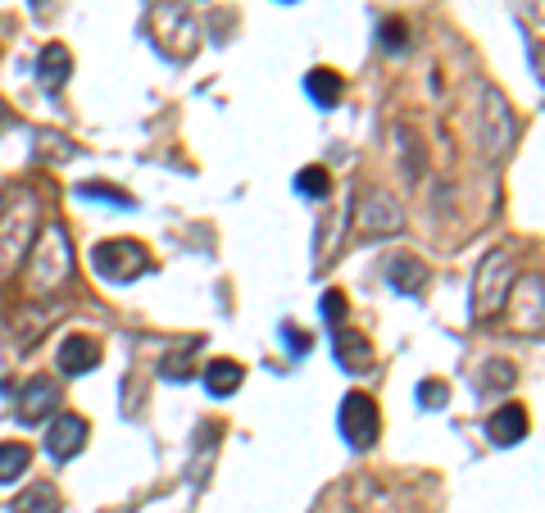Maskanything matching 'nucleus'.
Here are the masks:
<instances>
[{
	"label": "nucleus",
	"instance_id": "obj_18",
	"mask_svg": "<svg viewBox=\"0 0 545 513\" xmlns=\"http://www.w3.org/2000/svg\"><path fill=\"white\" fill-rule=\"evenodd\" d=\"M10 513H60V491H55L50 482H32L28 491L14 495Z\"/></svg>",
	"mask_w": 545,
	"mask_h": 513
},
{
	"label": "nucleus",
	"instance_id": "obj_19",
	"mask_svg": "<svg viewBox=\"0 0 545 513\" xmlns=\"http://www.w3.org/2000/svg\"><path fill=\"white\" fill-rule=\"evenodd\" d=\"M32 464V450L23 441H0V486H10L19 482L23 473H28Z\"/></svg>",
	"mask_w": 545,
	"mask_h": 513
},
{
	"label": "nucleus",
	"instance_id": "obj_9",
	"mask_svg": "<svg viewBox=\"0 0 545 513\" xmlns=\"http://www.w3.org/2000/svg\"><path fill=\"white\" fill-rule=\"evenodd\" d=\"M514 300H518L514 323L523 327V332H545V287H541V277H523V282H514Z\"/></svg>",
	"mask_w": 545,
	"mask_h": 513
},
{
	"label": "nucleus",
	"instance_id": "obj_13",
	"mask_svg": "<svg viewBox=\"0 0 545 513\" xmlns=\"http://www.w3.org/2000/svg\"><path fill=\"white\" fill-rule=\"evenodd\" d=\"M69 73H73V55H69V46H46L37 55V78H41V87L46 91H60L64 82H69Z\"/></svg>",
	"mask_w": 545,
	"mask_h": 513
},
{
	"label": "nucleus",
	"instance_id": "obj_20",
	"mask_svg": "<svg viewBox=\"0 0 545 513\" xmlns=\"http://www.w3.org/2000/svg\"><path fill=\"white\" fill-rule=\"evenodd\" d=\"M296 191H300V196H309V200H323L327 191H332V173H327L323 164L300 168V173H296Z\"/></svg>",
	"mask_w": 545,
	"mask_h": 513
},
{
	"label": "nucleus",
	"instance_id": "obj_2",
	"mask_svg": "<svg viewBox=\"0 0 545 513\" xmlns=\"http://www.w3.org/2000/svg\"><path fill=\"white\" fill-rule=\"evenodd\" d=\"M32 227H37V205H32L28 191L0 205V282L10 273H19V264L28 259Z\"/></svg>",
	"mask_w": 545,
	"mask_h": 513
},
{
	"label": "nucleus",
	"instance_id": "obj_6",
	"mask_svg": "<svg viewBox=\"0 0 545 513\" xmlns=\"http://www.w3.org/2000/svg\"><path fill=\"white\" fill-rule=\"evenodd\" d=\"M87 418L78 414H60L55 423L46 427V454L55 459V464H64V459H73V454H82V445H87Z\"/></svg>",
	"mask_w": 545,
	"mask_h": 513
},
{
	"label": "nucleus",
	"instance_id": "obj_27",
	"mask_svg": "<svg viewBox=\"0 0 545 513\" xmlns=\"http://www.w3.org/2000/svg\"><path fill=\"white\" fill-rule=\"evenodd\" d=\"M28 5H32V10H46V0H28Z\"/></svg>",
	"mask_w": 545,
	"mask_h": 513
},
{
	"label": "nucleus",
	"instance_id": "obj_16",
	"mask_svg": "<svg viewBox=\"0 0 545 513\" xmlns=\"http://www.w3.org/2000/svg\"><path fill=\"white\" fill-rule=\"evenodd\" d=\"M241 382H246V368H241L237 359H214V364L205 368V391L214 395V400H223V395H232Z\"/></svg>",
	"mask_w": 545,
	"mask_h": 513
},
{
	"label": "nucleus",
	"instance_id": "obj_4",
	"mask_svg": "<svg viewBox=\"0 0 545 513\" xmlns=\"http://www.w3.org/2000/svg\"><path fill=\"white\" fill-rule=\"evenodd\" d=\"M91 268H96L105 282H137V277L150 268V255H146L141 241H128V237L100 241V246L91 250Z\"/></svg>",
	"mask_w": 545,
	"mask_h": 513
},
{
	"label": "nucleus",
	"instance_id": "obj_28",
	"mask_svg": "<svg viewBox=\"0 0 545 513\" xmlns=\"http://www.w3.org/2000/svg\"><path fill=\"white\" fill-rule=\"evenodd\" d=\"M287 5H291V0H287Z\"/></svg>",
	"mask_w": 545,
	"mask_h": 513
},
{
	"label": "nucleus",
	"instance_id": "obj_26",
	"mask_svg": "<svg viewBox=\"0 0 545 513\" xmlns=\"http://www.w3.org/2000/svg\"><path fill=\"white\" fill-rule=\"evenodd\" d=\"M382 37H387V50H405V37H409V28L400 19H391L387 28H382Z\"/></svg>",
	"mask_w": 545,
	"mask_h": 513
},
{
	"label": "nucleus",
	"instance_id": "obj_5",
	"mask_svg": "<svg viewBox=\"0 0 545 513\" xmlns=\"http://www.w3.org/2000/svg\"><path fill=\"white\" fill-rule=\"evenodd\" d=\"M337 423H341V436H346L355 450H368V445L377 441V423H382V418H377L373 400H368L364 391H355V395L341 400V418H337Z\"/></svg>",
	"mask_w": 545,
	"mask_h": 513
},
{
	"label": "nucleus",
	"instance_id": "obj_7",
	"mask_svg": "<svg viewBox=\"0 0 545 513\" xmlns=\"http://www.w3.org/2000/svg\"><path fill=\"white\" fill-rule=\"evenodd\" d=\"M55 405H60V386L50 382V377H32L28 386H23L19 405H14V414H19V423H46L50 414H55Z\"/></svg>",
	"mask_w": 545,
	"mask_h": 513
},
{
	"label": "nucleus",
	"instance_id": "obj_21",
	"mask_svg": "<svg viewBox=\"0 0 545 513\" xmlns=\"http://www.w3.org/2000/svg\"><path fill=\"white\" fill-rule=\"evenodd\" d=\"M82 200H109V205L132 209V196H123V191H109L105 182H87V187H82Z\"/></svg>",
	"mask_w": 545,
	"mask_h": 513
},
{
	"label": "nucleus",
	"instance_id": "obj_23",
	"mask_svg": "<svg viewBox=\"0 0 545 513\" xmlns=\"http://www.w3.org/2000/svg\"><path fill=\"white\" fill-rule=\"evenodd\" d=\"M323 318L327 323H341V318H346V291H327L323 296Z\"/></svg>",
	"mask_w": 545,
	"mask_h": 513
},
{
	"label": "nucleus",
	"instance_id": "obj_11",
	"mask_svg": "<svg viewBox=\"0 0 545 513\" xmlns=\"http://www.w3.org/2000/svg\"><path fill=\"white\" fill-rule=\"evenodd\" d=\"M527 436V409L523 405H500L496 414L486 418V441L491 445H518Z\"/></svg>",
	"mask_w": 545,
	"mask_h": 513
},
{
	"label": "nucleus",
	"instance_id": "obj_15",
	"mask_svg": "<svg viewBox=\"0 0 545 513\" xmlns=\"http://www.w3.org/2000/svg\"><path fill=\"white\" fill-rule=\"evenodd\" d=\"M305 91H309V100H314L318 109H332L341 100V91H346V78H341L337 69H309Z\"/></svg>",
	"mask_w": 545,
	"mask_h": 513
},
{
	"label": "nucleus",
	"instance_id": "obj_25",
	"mask_svg": "<svg viewBox=\"0 0 545 513\" xmlns=\"http://www.w3.org/2000/svg\"><path fill=\"white\" fill-rule=\"evenodd\" d=\"M441 400H446V386H441V382H423V386H418V405L441 409Z\"/></svg>",
	"mask_w": 545,
	"mask_h": 513
},
{
	"label": "nucleus",
	"instance_id": "obj_22",
	"mask_svg": "<svg viewBox=\"0 0 545 513\" xmlns=\"http://www.w3.org/2000/svg\"><path fill=\"white\" fill-rule=\"evenodd\" d=\"M282 341H287V350H291V355H305V350L314 346V336H305L296 323H282Z\"/></svg>",
	"mask_w": 545,
	"mask_h": 513
},
{
	"label": "nucleus",
	"instance_id": "obj_3",
	"mask_svg": "<svg viewBox=\"0 0 545 513\" xmlns=\"http://www.w3.org/2000/svg\"><path fill=\"white\" fill-rule=\"evenodd\" d=\"M509 291H514V255L509 250H491V255L477 264L473 277V318L486 323L509 305Z\"/></svg>",
	"mask_w": 545,
	"mask_h": 513
},
{
	"label": "nucleus",
	"instance_id": "obj_1",
	"mask_svg": "<svg viewBox=\"0 0 545 513\" xmlns=\"http://www.w3.org/2000/svg\"><path fill=\"white\" fill-rule=\"evenodd\" d=\"M69 273H73L69 237H64L60 227H41L37 246H32L28 259H23V291H28L32 300H46L69 282Z\"/></svg>",
	"mask_w": 545,
	"mask_h": 513
},
{
	"label": "nucleus",
	"instance_id": "obj_17",
	"mask_svg": "<svg viewBox=\"0 0 545 513\" xmlns=\"http://www.w3.org/2000/svg\"><path fill=\"white\" fill-rule=\"evenodd\" d=\"M337 359L346 364V373H368L373 368V346H368L359 332H337Z\"/></svg>",
	"mask_w": 545,
	"mask_h": 513
},
{
	"label": "nucleus",
	"instance_id": "obj_14",
	"mask_svg": "<svg viewBox=\"0 0 545 513\" xmlns=\"http://www.w3.org/2000/svg\"><path fill=\"white\" fill-rule=\"evenodd\" d=\"M486 119H496V137L486 141V155H505L509 141H514V114L500 100V91H486ZM486 132H491V123H486Z\"/></svg>",
	"mask_w": 545,
	"mask_h": 513
},
{
	"label": "nucleus",
	"instance_id": "obj_8",
	"mask_svg": "<svg viewBox=\"0 0 545 513\" xmlns=\"http://www.w3.org/2000/svg\"><path fill=\"white\" fill-rule=\"evenodd\" d=\"M359 223H364L368 237H391V232H400V227H405V214H400L396 196H387V191H373V196H364V214H359Z\"/></svg>",
	"mask_w": 545,
	"mask_h": 513
},
{
	"label": "nucleus",
	"instance_id": "obj_12",
	"mask_svg": "<svg viewBox=\"0 0 545 513\" xmlns=\"http://www.w3.org/2000/svg\"><path fill=\"white\" fill-rule=\"evenodd\" d=\"M382 277H387L400 296H418V291L427 287V268L418 264L414 255H391L387 268H382Z\"/></svg>",
	"mask_w": 545,
	"mask_h": 513
},
{
	"label": "nucleus",
	"instance_id": "obj_10",
	"mask_svg": "<svg viewBox=\"0 0 545 513\" xmlns=\"http://www.w3.org/2000/svg\"><path fill=\"white\" fill-rule=\"evenodd\" d=\"M60 373H69V377H82V373H91V368L100 364V346L91 341V336H82V332H69L60 341Z\"/></svg>",
	"mask_w": 545,
	"mask_h": 513
},
{
	"label": "nucleus",
	"instance_id": "obj_24",
	"mask_svg": "<svg viewBox=\"0 0 545 513\" xmlns=\"http://www.w3.org/2000/svg\"><path fill=\"white\" fill-rule=\"evenodd\" d=\"M486 386H514V368H509L505 359L486 364Z\"/></svg>",
	"mask_w": 545,
	"mask_h": 513
}]
</instances>
